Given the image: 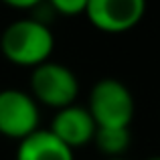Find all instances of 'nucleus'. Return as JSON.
Masks as SVG:
<instances>
[{"label":"nucleus","instance_id":"nucleus-1","mask_svg":"<svg viewBox=\"0 0 160 160\" xmlns=\"http://www.w3.org/2000/svg\"><path fill=\"white\" fill-rule=\"evenodd\" d=\"M2 55L18 67H37L49 61L55 49L51 27L35 18H20L10 22L0 37Z\"/></svg>","mask_w":160,"mask_h":160},{"label":"nucleus","instance_id":"nucleus-2","mask_svg":"<svg viewBox=\"0 0 160 160\" xmlns=\"http://www.w3.org/2000/svg\"><path fill=\"white\" fill-rule=\"evenodd\" d=\"M95 126L102 128H130L136 112L134 95L126 83L116 77H103L91 87L87 102Z\"/></svg>","mask_w":160,"mask_h":160},{"label":"nucleus","instance_id":"nucleus-3","mask_svg":"<svg viewBox=\"0 0 160 160\" xmlns=\"http://www.w3.org/2000/svg\"><path fill=\"white\" fill-rule=\"evenodd\" d=\"M28 93L37 99V103H43L53 109L67 108L77 99V75L67 65H61V63H55L49 59V61L32 67Z\"/></svg>","mask_w":160,"mask_h":160},{"label":"nucleus","instance_id":"nucleus-4","mask_svg":"<svg viewBox=\"0 0 160 160\" xmlns=\"http://www.w3.org/2000/svg\"><path fill=\"white\" fill-rule=\"evenodd\" d=\"M41 109L37 99L22 89H0V134L12 140H22L37 132Z\"/></svg>","mask_w":160,"mask_h":160},{"label":"nucleus","instance_id":"nucleus-5","mask_svg":"<svg viewBox=\"0 0 160 160\" xmlns=\"http://www.w3.org/2000/svg\"><path fill=\"white\" fill-rule=\"evenodd\" d=\"M146 14V0H89L85 16L98 31L126 32L132 31Z\"/></svg>","mask_w":160,"mask_h":160},{"label":"nucleus","instance_id":"nucleus-6","mask_svg":"<svg viewBox=\"0 0 160 160\" xmlns=\"http://www.w3.org/2000/svg\"><path fill=\"white\" fill-rule=\"evenodd\" d=\"M95 128L98 126H95L89 109L85 106L71 103L67 108L57 109L49 130L61 142H65L71 150H75V148H83V146L91 144Z\"/></svg>","mask_w":160,"mask_h":160},{"label":"nucleus","instance_id":"nucleus-7","mask_svg":"<svg viewBox=\"0 0 160 160\" xmlns=\"http://www.w3.org/2000/svg\"><path fill=\"white\" fill-rule=\"evenodd\" d=\"M16 160H73V150L51 130L39 128L37 132L18 140Z\"/></svg>","mask_w":160,"mask_h":160},{"label":"nucleus","instance_id":"nucleus-8","mask_svg":"<svg viewBox=\"0 0 160 160\" xmlns=\"http://www.w3.org/2000/svg\"><path fill=\"white\" fill-rule=\"evenodd\" d=\"M91 142L99 150V154H103L106 158H124V154L128 152L130 144H132V134H130V128H102V126H98Z\"/></svg>","mask_w":160,"mask_h":160},{"label":"nucleus","instance_id":"nucleus-9","mask_svg":"<svg viewBox=\"0 0 160 160\" xmlns=\"http://www.w3.org/2000/svg\"><path fill=\"white\" fill-rule=\"evenodd\" d=\"M53 6V10L57 14L63 16H77V14H85V8L89 0H47Z\"/></svg>","mask_w":160,"mask_h":160},{"label":"nucleus","instance_id":"nucleus-10","mask_svg":"<svg viewBox=\"0 0 160 160\" xmlns=\"http://www.w3.org/2000/svg\"><path fill=\"white\" fill-rule=\"evenodd\" d=\"M2 2L10 8H18V10H32L43 0H2Z\"/></svg>","mask_w":160,"mask_h":160},{"label":"nucleus","instance_id":"nucleus-11","mask_svg":"<svg viewBox=\"0 0 160 160\" xmlns=\"http://www.w3.org/2000/svg\"><path fill=\"white\" fill-rule=\"evenodd\" d=\"M148 160H160V156H150Z\"/></svg>","mask_w":160,"mask_h":160},{"label":"nucleus","instance_id":"nucleus-12","mask_svg":"<svg viewBox=\"0 0 160 160\" xmlns=\"http://www.w3.org/2000/svg\"><path fill=\"white\" fill-rule=\"evenodd\" d=\"M106 160H126V158H106Z\"/></svg>","mask_w":160,"mask_h":160}]
</instances>
